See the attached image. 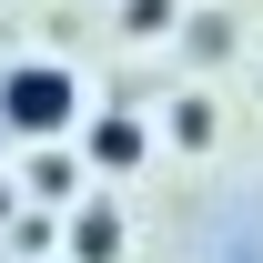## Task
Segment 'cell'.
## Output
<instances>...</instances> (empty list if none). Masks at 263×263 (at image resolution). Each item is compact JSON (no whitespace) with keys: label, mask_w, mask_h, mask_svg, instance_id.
<instances>
[{"label":"cell","mask_w":263,"mask_h":263,"mask_svg":"<svg viewBox=\"0 0 263 263\" xmlns=\"http://www.w3.org/2000/svg\"><path fill=\"white\" fill-rule=\"evenodd\" d=\"M122 31L132 41H172L182 31V0H122Z\"/></svg>","instance_id":"5"},{"label":"cell","mask_w":263,"mask_h":263,"mask_svg":"<svg viewBox=\"0 0 263 263\" xmlns=\"http://www.w3.org/2000/svg\"><path fill=\"white\" fill-rule=\"evenodd\" d=\"M31 193H41V202H81V162H71L61 142H51V152H31Z\"/></svg>","instance_id":"4"},{"label":"cell","mask_w":263,"mask_h":263,"mask_svg":"<svg viewBox=\"0 0 263 263\" xmlns=\"http://www.w3.org/2000/svg\"><path fill=\"white\" fill-rule=\"evenodd\" d=\"M172 142H182V152H202V142H213V101H202V91L172 101Z\"/></svg>","instance_id":"6"},{"label":"cell","mask_w":263,"mask_h":263,"mask_svg":"<svg viewBox=\"0 0 263 263\" xmlns=\"http://www.w3.org/2000/svg\"><path fill=\"white\" fill-rule=\"evenodd\" d=\"M0 142H10V132H0Z\"/></svg>","instance_id":"7"},{"label":"cell","mask_w":263,"mask_h":263,"mask_svg":"<svg viewBox=\"0 0 263 263\" xmlns=\"http://www.w3.org/2000/svg\"><path fill=\"white\" fill-rule=\"evenodd\" d=\"M81 162L91 172H132L142 162V122L132 111H81Z\"/></svg>","instance_id":"2"},{"label":"cell","mask_w":263,"mask_h":263,"mask_svg":"<svg viewBox=\"0 0 263 263\" xmlns=\"http://www.w3.org/2000/svg\"><path fill=\"white\" fill-rule=\"evenodd\" d=\"M61 263H122V213H111V202H71Z\"/></svg>","instance_id":"3"},{"label":"cell","mask_w":263,"mask_h":263,"mask_svg":"<svg viewBox=\"0 0 263 263\" xmlns=\"http://www.w3.org/2000/svg\"><path fill=\"white\" fill-rule=\"evenodd\" d=\"M0 132L10 142H71L81 132V71L61 61H21V71H0Z\"/></svg>","instance_id":"1"}]
</instances>
